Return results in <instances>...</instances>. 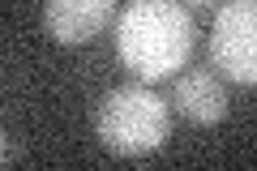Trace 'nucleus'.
I'll return each mask as SVG.
<instances>
[{
    "instance_id": "f03ea898",
    "label": "nucleus",
    "mask_w": 257,
    "mask_h": 171,
    "mask_svg": "<svg viewBox=\"0 0 257 171\" xmlns=\"http://www.w3.org/2000/svg\"><path fill=\"white\" fill-rule=\"evenodd\" d=\"M94 137L103 141V150L120 154V158L155 154L172 137V107H167V99L159 90H150V81L116 86V90H107L99 99Z\"/></svg>"
},
{
    "instance_id": "f257e3e1",
    "label": "nucleus",
    "mask_w": 257,
    "mask_h": 171,
    "mask_svg": "<svg viewBox=\"0 0 257 171\" xmlns=\"http://www.w3.org/2000/svg\"><path fill=\"white\" fill-rule=\"evenodd\" d=\"M197 26L180 0H128L116 22V56L138 81H163L189 64Z\"/></svg>"
},
{
    "instance_id": "39448f33",
    "label": "nucleus",
    "mask_w": 257,
    "mask_h": 171,
    "mask_svg": "<svg viewBox=\"0 0 257 171\" xmlns=\"http://www.w3.org/2000/svg\"><path fill=\"white\" fill-rule=\"evenodd\" d=\"M172 103L180 107V116L189 120V124H202V128H210V124H219V120H227V107H231L227 90H223V81L214 77V73H206V69L180 73V77H176Z\"/></svg>"
},
{
    "instance_id": "7ed1b4c3",
    "label": "nucleus",
    "mask_w": 257,
    "mask_h": 171,
    "mask_svg": "<svg viewBox=\"0 0 257 171\" xmlns=\"http://www.w3.org/2000/svg\"><path fill=\"white\" fill-rule=\"evenodd\" d=\"M210 60L236 86H257V0H227L210 26Z\"/></svg>"
},
{
    "instance_id": "423d86ee",
    "label": "nucleus",
    "mask_w": 257,
    "mask_h": 171,
    "mask_svg": "<svg viewBox=\"0 0 257 171\" xmlns=\"http://www.w3.org/2000/svg\"><path fill=\"white\" fill-rule=\"evenodd\" d=\"M184 9H214V5H219V0H180Z\"/></svg>"
},
{
    "instance_id": "20e7f679",
    "label": "nucleus",
    "mask_w": 257,
    "mask_h": 171,
    "mask_svg": "<svg viewBox=\"0 0 257 171\" xmlns=\"http://www.w3.org/2000/svg\"><path fill=\"white\" fill-rule=\"evenodd\" d=\"M116 0H47L43 5V26L56 43L82 47L111 22Z\"/></svg>"
}]
</instances>
